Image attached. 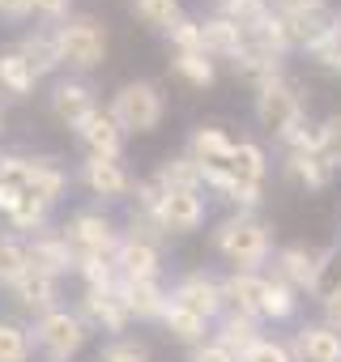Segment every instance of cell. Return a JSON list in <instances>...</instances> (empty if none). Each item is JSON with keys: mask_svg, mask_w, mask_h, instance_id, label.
<instances>
[{"mask_svg": "<svg viewBox=\"0 0 341 362\" xmlns=\"http://www.w3.org/2000/svg\"><path fill=\"white\" fill-rule=\"evenodd\" d=\"M214 13L231 18V22H235V26H243V35H248L252 26H260V22L273 13V5H269V0H222Z\"/></svg>", "mask_w": 341, "mask_h": 362, "instance_id": "74e56055", "label": "cell"}, {"mask_svg": "<svg viewBox=\"0 0 341 362\" xmlns=\"http://www.w3.org/2000/svg\"><path fill=\"white\" fill-rule=\"evenodd\" d=\"M77 179H81V188L90 197H98V201H124L137 188V179L124 166V158H94V153H86L81 166H77Z\"/></svg>", "mask_w": 341, "mask_h": 362, "instance_id": "ba28073f", "label": "cell"}, {"mask_svg": "<svg viewBox=\"0 0 341 362\" xmlns=\"http://www.w3.org/2000/svg\"><path fill=\"white\" fill-rule=\"evenodd\" d=\"M35 86H39V77H35V69L18 56V47H5V52H0V94L22 103V98L35 94Z\"/></svg>", "mask_w": 341, "mask_h": 362, "instance_id": "f1b7e54d", "label": "cell"}, {"mask_svg": "<svg viewBox=\"0 0 341 362\" xmlns=\"http://www.w3.org/2000/svg\"><path fill=\"white\" fill-rule=\"evenodd\" d=\"M260 337H265V332H260V320H256V315H243V311H222L218 324H214V341H218L222 349H231L239 362H243V354H248Z\"/></svg>", "mask_w": 341, "mask_h": 362, "instance_id": "484cf974", "label": "cell"}, {"mask_svg": "<svg viewBox=\"0 0 341 362\" xmlns=\"http://www.w3.org/2000/svg\"><path fill=\"white\" fill-rule=\"evenodd\" d=\"M201 39H205V56H209V60H226V64L248 47L243 26H235V22L222 18V13H205V18H201Z\"/></svg>", "mask_w": 341, "mask_h": 362, "instance_id": "44dd1931", "label": "cell"}, {"mask_svg": "<svg viewBox=\"0 0 341 362\" xmlns=\"http://www.w3.org/2000/svg\"><path fill=\"white\" fill-rule=\"evenodd\" d=\"M282 175L290 179V184L307 188V192H324V188L333 184V166H328L316 149H286Z\"/></svg>", "mask_w": 341, "mask_h": 362, "instance_id": "603a6c76", "label": "cell"}, {"mask_svg": "<svg viewBox=\"0 0 341 362\" xmlns=\"http://www.w3.org/2000/svg\"><path fill=\"white\" fill-rule=\"evenodd\" d=\"M115 269L120 281H162V243L124 230L115 247Z\"/></svg>", "mask_w": 341, "mask_h": 362, "instance_id": "8fae6325", "label": "cell"}, {"mask_svg": "<svg viewBox=\"0 0 341 362\" xmlns=\"http://www.w3.org/2000/svg\"><path fill=\"white\" fill-rule=\"evenodd\" d=\"M265 273H269V269H265ZM299 307H303V294H299L294 286H286L282 277L269 273V281H265V303H260V320L286 324V320L299 315Z\"/></svg>", "mask_w": 341, "mask_h": 362, "instance_id": "f546056e", "label": "cell"}, {"mask_svg": "<svg viewBox=\"0 0 341 362\" xmlns=\"http://www.w3.org/2000/svg\"><path fill=\"white\" fill-rule=\"evenodd\" d=\"M243 362H294V358H290V345H286V341H277V337H260V341L243 354Z\"/></svg>", "mask_w": 341, "mask_h": 362, "instance_id": "7bdbcfd3", "label": "cell"}, {"mask_svg": "<svg viewBox=\"0 0 341 362\" xmlns=\"http://www.w3.org/2000/svg\"><path fill=\"white\" fill-rule=\"evenodd\" d=\"M30 13L43 18L47 26H56V22H64L73 13V0H30Z\"/></svg>", "mask_w": 341, "mask_h": 362, "instance_id": "ee69618b", "label": "cell"}, {"mask_svg": "<svg viewBox=\"0 0 341 362\" xmlns=\"http://www.w3.org/2000/svg\"><path fill=\"white\" fill-rule=\"evenodd\" d=\"M269 5L277 13H320V9H328V0H269Z\"/></svg>", "mask_w": 341, "mask_h": 362, "instance_id": "bcb514c9", "label": "cell"}, {"mask_svg": "<svg viewBox=\"0 0 341 362\" xmlns=\"http://www.w3.org/2000/svg\"><path fill=\"white\" fill-rule=\"evenodd\" d=\"M77 277H81V290H111V286H120L115 256H77Z\"/></svg>", "mask_w": 341, "mask_h": 362, "instance_id": "d590c367", "label": "cell"}, {"mask_svg": "<svg viewBox=\"0 0 341 362\" xmlns=\"http://www.w3.org/2000/svg\"><path fill=\"white\" fill-rule=\"evenodd\" d=\"M5 222H9V230H13V235L35 239L39 230H52V205H43L39 197H22Z\"/></svg>", "mask_w": 341, "mask_h": 362, "instance_id": "d6a6232c", "label": "cell"}, {"mask_svg": "<svg viewBox=\"0 0 341 362\" xmlns=\"http://www.w3.org/2000/svg\"><path fill=\"white\" fill-rule=\"evenodd\" d=\"M282 22H286V35H290L294 52H311L320 39L333 35V9H320V13H282Z\"/></svg>", "mask_w": 341, "mask_h": 362, "instance_id": "83f0119b", "label": "cell"}, {"mask_svg": "<svg viewBox=\"0 0 341 362\" xmlns=\"http://www.w3.org/2000/svg\"><path fill=\"white\" fill-rule=\"evenodd\" d=\"M56 47H60V69H69V77H86L103 69L111 35L94 13H69L64 22H56Z\"/></svg>", "mask_w": 341, "mask_h": 362, "instance_id": "277c9868", "label": "cell"}, {"mask_svg": "<svg viewBox=\"0 0 341 362\" xmlns=\"http://www.w3.org/2000/svg\"><path fill=\"white\" fill-rule=\"evenodd\" d=\"M26 269H30V247H26V239L13 235V230H5V235H0V286H13Z\"/></svg>", "mask_w": 341, "mask_h": 362, "instance_id": "836d02e7", "label": "cell"}, {"mask_svg": "<svg viewBox=\"0 0 341 362\" xmlns=\"http://www.w3.org/2000/svg\"><path fill=\"white\" fill-rule=\"evenodd\" d=\"M128 13H132L145 30L166 35L170 26L184 18V5H180V0H128Z\"/></svg>", "mask_w": 341, "mask_h": 362, "instance_id": "4dcf8cb0", "label": "cell"}, {"mask_svg": "<svg viewBox=\"0 0 341 362\" xmlns=\"http://www.w3.org/2000/svg\"><path fill=\"white\" fill-rule=\"evenodd\" d=\"M214 252L231 264V273H265L273 260V226L260 214H231L209 235Z\"/></svg>", "mask_w": 341, "mask_h": 362, "instance_id": "6da1fadb", "label": "cell"}, {"mask_svg": "<svg viewBox=\"0 0 341 362\" xmlns=\"http://www.w3.org/2000/svg\"><path fill=\"white\" fill-rule=\"evenodd\" d=\"M265 281H269V273H226V277H222L226 311H243V315H256V320H260ZM260 324H265V320H260Z\"/></svg>", "mask_w": 341, "mask_h": 362, "instance_id": "d4e9b609", "label": "cell"}, {"mask_svg": "<svg viewBox=\"0 0 341 362\" xmlns=\"http://www.w3.org/2000/svg\"><path fill=\"white\" fill-rule=\"evenodd\" d=\"M60 235L69 239V247L77 256H115L124 226L111 214H103V209H77V214L64 218Z\"/></svg>", "mask_w": 341, "mask_h": 362, "instance_id": "52a82bcc", "label": "cell"}, {"mask_svg": "<svg viewBox=\"0 0 341 362\" xmlns=\"http://www.w3.org/2000/svg\"><path fill=\"white\" fill-rule=\"evenodd\" d=\"M0 184H9L26 197H39L43 205H60L69 192V170L56 158L43 153H22V149H5L0 153Z\"/></svg>", "mask_w": 341, "mask_h": 362, "instance_id": "3957f363", "label": "cell"}, {"mask_svg": "<svg viewBox=\"0 0 341 362\" xmlns=\"http://www.w3.org/2000/svg\"><path fill=\"white\" fill-rule=\"evenodd\" d=\"M18 56L35 69V77L43 81V77H52V73H60V47H56V26H35V30H26L18 43Z\"/></svg>", "mask_w": 341, "mask_h": 362, "instance_id": "ffe728a7", "label": "cell"}, {"mask_svg": "<svg viewBox=\"0 0 341 362\" xmlns=\"http://www.w3.org/2000/svg\"><path fill=\"white\" fill-rule=\"evenodd\" d=\"M47 107H52V115L60 119V124H69V128H77L86 115H94L103 103H98V94H94V86L86 81V77H60L56 86H52V94H47Z\"/></svg>", "mask_w": 341, "mask_h": 362, "instance_id": "4fadbf2b", "label": "cell"}, {"mask_svg": "<svg viewBox=\"0 0 341 362\" xmlns=\"http://www.w3.org/2000/svg\"><path fill=\"white\" fill-rule=\"evenodd\" d=\"M337 290H341V243L320 247V273H316L311 298H316V303H328Z\"/></svg>", "mask_w": 341, "mask_h": 362, "instance_id": "8d00e7d4", "label": "cell"}, {"mask_svg": "<svg viewBox=\"0 0 341 362\" xmlns=\"http://www.w3.org/2000/svg\"><path fill=\"white\" fill-rule=\"evenodd\" d=\"M120 298L128 307L132 320H162V311L170 307V286L166 281H120Z\"/></svg>", "mask_w": 341, "mask_h": 362, "instance_id": "7402d4cb", "label": "cell"}, {"mask_svg": "<svg viewBox=\"0 0 341 362\" xmlns=\"http://www.w3.org/2000/svg\"><path fill=\"white\" fill-rule=\"evenodd\" d=\"M307 60H311L316 69H324V73L341 77V39H337V30H333L328 39H320V43L307 52Z\"/></svg>", "mask_w": 341, "mask_h": 362, "instance_id": "b9f144b4", "label": "cell"}, {"mask_svg": "<svg viewBox=\"0 0 341 362\" xmlns=\"http://www.w3.org/2000/svg\"><path fill=\"white\" fill-rule=\"evenodd\" d=\"M252 115H256L260 132H265V136H273L282 149H286L303 128H307V103H303L299 86L290 81V73H282V77H273V81L256 86Z\"/></svg>", "mask_w": 341, "mask_h": 362, "instance_id": "7a4b0ae2", "label": "cell"}, {"mask_svg": "<svg viewBox=\"0 0 341 362\" xmlns=\"http://www.w3.org/2000/svg\"><path fill=\"white\" fill-rule=\"evenodd\" d=\"M26 247H30V269L47 273L56 281H64L69 273H77V252L69 247V239L60 230H39L35 239H26Z\"/></svg>", "mask_w": 341, "mask_h": 362, "instance_id": "2e32d148", "label": "cell"}, {"mask_svg": "<svg viewBox=\"0 0 341 362\" xmlns=\"http://www.w3.org/2000/svg\"><path fill=\"white\" fill-rule=\"evenodd\" d=\"M5 290H9V298H13L22 311H30L35 320L60 307V281L47 277V273H39V269H26V273H22L13 286H5Z\"/></svg>", "mask_w": 341, "mask_h": 362, "instance_id": "ac0fdd59", "label": "cell"}, {"mask_svg": "<svg viewBox=\"0 0 341 362\" xmlns=\"http://www.w3.org/2000/svg\"><path fill=\"white\" fill-rule=\"evenodd\" d=\"M73 136L81 141V149L86 153H94V158H124V128L107 115V107H98L94 115H86L77 128H73Z\"/></svg>", "mask_w": 341, "mask_h": 362, "instance_id": "e0dca14e", "label": "cell"}, {"mask_svg": "<svg viewBox=\"0 0 341 362\" xmlns=\"http://www.w3.org/2000/svg\"><path fill=\"white\" fill-rule=\"evenodd\" d=\"M107 115L124 128V136L128 132H154L158 124H162V115H166V94L154 86V81H145V77H137V81H124L115 94H111V103H107Z\"/></svg>", "mask_w": 341, "mask_h": 362, "instance_id": "5b68a950", "label": "cell"}, {"mask_svg": "<svg viewBox=\"0 0 341 362\" xmlns=\"http://www.w3.org/2000/svg\"><path fill=\"white\" fill-rule=\"evenodd\" d=\"M273 277H282L286 286H294L299 294L311 298V286H316V273H320V247H307V243H286L273 252Z\"/></svg>", "mask_w": 341, "mask_h": 362, "instance_id": "5bb4252c", "label": "cell"}, {"mask_svg": "<svg viewBox=\"0 0 341 362\" xmlns=\"http://www.w3.org/2000/svg\"><path fill=\"white\" fill-rule=\"evenodd\" d=\"M77 315L86 320L90 332H107V337H124L128 324H132V315H128V307L120 298V286H111V290H81Z\"/></svg>", "mask_w": 341, "mask_h": 362, "instance_id": "30bf717a", "label": "cell"}, {"mask_svg": "<svg viewBox=\"0 0 341 362\" xmlns=\"http://www.w3.org/2000/svg\"><path fill=\"white\" fill-rule=\"evenodd\" d=\"M30 337H35V349H43L47 362H73L86 349L90 328L77 315V307H56V311H47V315L35 320Z\"/></svg>", "mask_w": 341, "mask_h": 362, "instance_id": "8992f818", "label": "cell"}, {"mask_svg": "<svg viewBox=\"0 0 341 362\" xmlns=\"http://www.w3.org/2000/svg\"><path fill=\"white\" fill-rule=\"evenodd\" d=\"M320 320H324L328 328H337V332H341V290H337L328 303H320Z\"/></svg>", "mask_w": 341, "mask_h": 362, "instance_id": "c3c4849f", "label": "cell"}, {"mask_svg": "<svg viewBox=\"0 0 341 362\" xmlns=\"http://www.w3.org/2000/svg\"><path fill=\"white\" fill-rule=\"evenodd\" d=\"M94 362H149V349H145V341L124 332V337H107Z\"/></svg>", "mask_w": 341, "mask_h": 362, "instance_id": "ab89813d", "label": "cell"}, {"mask_svg": "<svg viewBox=\"0 0 341 362\" xmlns=\"http://www.w3.org/2000/svg\"><path fill=\"white\" fill-rule=\"evenodd\" d=\"M333 30H337V39H341V13H333Z\"/></svg>", "mask_w": 341, "mask_h": 362, "instance_id": "681fc988", "label": "cell"}, {"mask_svg": "<svg viewBox=\"0 0 341 362\" xmlns=\"http://www.w3.org/2000/svg\"><path fill=\"white\" fill-rule=\"evenodd\" d=\"M235 145H239V136H231L222 124H197L188 132L184 153H192L201 162V170H226L235 158Z\"/></svg>", "mask_w": 341, "mask_h": 362, "instance_id": "9a60e30c", "label": "cell"}, {"mask_svg": "<svg viewBox=\"0 0 341 362\" xmlns=\"http://www.w3.org/2000/svg\"><path fill=\"white\" fill-rule=\"evenodd\" d=\"M162 192H175V188H188V192H205V170L192 153H166L158 162V170L149 175Z\"/></svg>", "mask_w": 341, "mask_h": 362, "instance_id": "cb8c5ba5", "label": "cell"}, {"mask_svg": "<svg viewBox=\"0 0 341 362\" xmlns=\"http://www.w3.org/2000/svg\"><path fill=\"white\" fill-rule=\"evenodd\" d=\"M311 132H316V153L333 166V175L341 170V115H328V119H320V124H311Z\"/></svg>", "mask_w": 341, "mask_h": 362, "instance_id": "f35d334b", "label": "cell"}, {"mask_svg": "<svg viewBox=\"0 0 341 362\" xmlns=\"http://www.w3.org/2000/svg\"><path fill=\"white\" fill-rule=\"evenodd\" d=\"M170 69L192 90H209L218 81V60H209L205 52H170Z\"/></svg>", "mask_w": 341, "mask_h": 362, "instance_id": "1f68e13d", "label": "cell"}, {"mask_svg": "<svg viewBox=\"0 0 341 362\" xmlns=\"http://www.w3.org/2000/svg\"><path fill=\"white\" fill-rule=\"evenodd\" d=\"M162 332L170 337V341H180V345H201V341H209L214 337V324L209 320H201L197 311H188V307H180V303H170L166 311H162Z\"/></svg>", "mask_w": 341, "mask_h": 362, "instance_id": "4316f807", "label": "cell"}, {"mask_svg": "<svg viewBox=\"0 0 341 362\" xmlns=\"http://www.w3.org/2000/svg\"><path fill=\"white\" fill-rule=\"evenodd\" d=\"M0 18L5 22H30V0H0Z\"/></svg>", "mask_w": 341, "mask_h": 362, "instance_id": "7dc6e473", "label": "cell"}, {"mask_svg": "<svg viewBox=\"0 0 341 362\" xmlns=\"http://www.w3.org/2000/svg\"><path fill=\"white\" fill-rule=\"evenodd\" d=\"M170 303H180V307L197 311L201 320L218 324V315L226 311V298H222V277H214V273H205V269H192V273H184L175 286H170Z\"/></svg>", "mask_w": 341, "mask_h": 362, "instance_id": "9c48e42d", "label": "cell"}, {"mask_svg": "<svg viewBox=\"0 0 341 362\" xmlns=\"http://www.w3.org/2000/svg\"><path fill=\"white\" fill-rule=\"evenodd\" d=\"M188 362H239V358H235L231 349H222V345L209 337V341H201V345L188 349Z\"/></svg>", "mask_w": 341, "mask_h": 362, "instance_id": "f6af8a7d", "label": "cell"}, {"mask_svg": "<svg viewBox=\"0 0 341 362\" xmlns=\"http://www.w3.org/2000/svg\"><path fill=\"white\" fill-rule=\"evenodd\" d=\"M0 132H5V107H0Z\"/></svg>", "mask_w": 341, "mask_h": 362, "instance_id": "f907efd6", "label": "cell"}, {"mask_svg": "<svg viewBox=\"0 0 341 362\" xmlns=\"http://www.w3.org/2000/svg\"><path fill=\"white\" fill-rule=\"evenodd\" d=\"M35 358V337L18 320H0V362H30Z\"/></svg>", "mask_w": 341, "mask_h": 362, "instance_id": "e575fe53", "label": "cell"}, {"mask_svg": "<svg viewBox=\"0 0 341 362\" xmlns=\"http://www.w3.org/2000/svg\"><path fill=\"white\" fill-rule=\"evenodd\" d=\"M286 345H290V358L294 362H341V332L328 328L324 320L303 324Z\"/></svg>", "mask_w": 341, "mask_h": 362, "instance_id": "d6986e66", "label": "cell"}, {"mask_svg": "<svg viewBox=\"0 0 341 362\" xmlns=\"http://www.w3.org/2000/svg\"><path fill=\"white\" fill-rule=\"evenodd\" d=\"M209 5H214V9H218V5H222V0H209Z\"/></svg>", "mask_w": 341, "mask_h": 362, "instance_id": "816d5d0a", "label": "cell"}, {"mask_svg": "<svg viewBox=\"0 0 341 362\" xmlns=\"http://www.w3.org/2000/svg\"><path fill=\"white\" fill-rule=\"evenodd\" d=\"M205 214H209V201H205V192L175 188V192H162L158 226H162L166 235H197V230L205 226Z\"/></svg>", "mask_w": 341, "mask_h": 362, "instance_id": "7c38bea8", "label": "cell"}, {"mask_svg": "<svg viewBox=\"0 0 341 362\" xmlns=\"http://www.w3.org/2000/svg\"><path fill=\"white\" fill-rule=\"evenodd\" d=\"M166 43L170 52H205V39H201V18H180L175 26L166 30Z\"/></svg>", "mask_w": 341, "mask_h": 362, "instance_id": "60d3db41", "label": "cell"}]
</instances>
